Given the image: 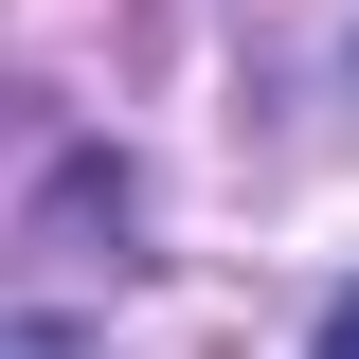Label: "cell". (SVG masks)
<instances>
[{"label": "cell", "mask_w": 359, "mask_h": 359, "mask_svg": "<svg viewBox=\"0 0 359 359\" xmlns=\"http://www.w3.org/2000/svg\"><path fill=\"white\" fill-rule=\"evenodd\" d=\"M306 359H359V287H341V306H323V341H306Z\"/></svg>", "instance_id": "7a4b0ae2"}, {"label": "cell", "mask_w": 359, "mask_h": 359, "mask_svg": "<svg viewBox=\"0 0 359 359\" xmlns=\"http://www.w3.org/2000/svg\"><path fill=\"white\" fill-rule=\"evenodd\" d=\"M0 359H90V323H0Z\"/></svg>", "instance_id": "6da1fadb"}]
</instances>
